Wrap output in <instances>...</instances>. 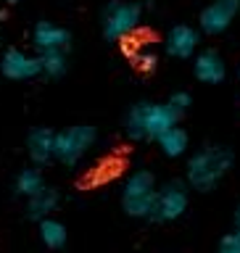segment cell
<instances>
[{
	"label": "cell",
	"instance_id": "1",
	"mask_svg": "<svg viewBox=\"0 0 240 253\" xmlns=\"http://www.w3.org/2000/svg\"><path fill=\"white\" fill-rule=\"evenodd\" d=\"M233 166H235L233 148L219 145V142H209V145H201L195 153L188 156L185 182L195 193H211L233 171Z\"/></svg>",
	"mask_w": 240,
	"mask_h": 253
},
{
	"label": "cell",
	"instance_id": "2",
	"mask_svg": "<svg viewBox=\"0 0 240 253\" xmlns=\"http://www.w3.org/2000/svg\"><path fill=\"white\" fill-rule=\"evenodd\" d=\"M180 119L172 114V108L166 103H153L143 100L127 111L124 116V134L132 142H156L158 134L166 132L172 124H177Z\"/></svg>",
	"mask_w": 240,
	"mask_h": 253
},
{
	"label": "cell",
	"instance_id": "3",
	"mask_svg": "<svg viewBox=\"0 0 240 253\" xmlns=\"http://www.w3.org/2000/svg\"><path fill=\"white\" fill-rule=\"evenodd\" d=\"M158 193V182L153 171L138 169L124 179L122 185V211L130 219H150Z\"/></svg>",
	"mask_w": 240,
	"mask_h": 253
},
{
	"label": "cell",
	"instance_id": "4",
	"mask_svg": "<svg viewBox=\"0 0 240 253\" xmlns=\"http://www.w3.org/2000/svg\"><path fill=\"white\" fill-rule=\"evenodd\" d=\"M143 24V5L132 0H111L100 11V32L108 42L130 40Z\"/></svg>",
	"mask_w": 240,
	"mask_h": 253
},
{
	"label": "cell",
	"instance_id": "5",
	"mask_svg": "<svg viewBox=\"0 0 240 253\" xmlns=\"http://www.w3.org/2000/svg\"><path fill=\"white\" fill-rule=\"evenodd\" d=\"M95 140H98V129L90 124H74L55 132V161L66 169H74L95 148Z\"/></svg>",
	"mask_w": 240,
	"mask_h": 253
},
{
	"label": "cell",
	"instance_id": "6",
	"mask_svg": "<svg viewBox=\"0 0 240 253\" xmlns=\"http://www.w3.org/2000/svg\"><path fill=\"white\" fill-rule=\"evenodd\" d=\"M188 206H190V185L188 182L185 179L164 182V185H158L150 221H156V224H172V221L185 216Z\"/></svg>",
	"mask_w": 240,
	"mask_h": 253
},
{
	"label": "cell",
	"instance_id": "7",
	"mask_svg": "<svg viewBox=\"0 0 240 253\" xmlns=\"http://www.w3.org/2000/svg\"><path fill=\"white\" fill-rule=\"evenodd\" d=\"M238 13H240V0H211L198 13V29L206 37H219L233 27Z\"/></svg>",
	"mask_w": 240,
	"mask_h": 253
},
{
	"label": "cell",
	"instance_id": "8",
	"mask_svg": "<svg viewBox=\"0 0 240 253\" xmlns=\"http://www.w3.org/2000/svg\"><path fill=\"white\" fill-rule=\"evenodd\" d=\"M201 29L190 24H174L164 37V53L177 61H193V55L201 50Z\"/></svg>",
	"mask_w": 240,
	"mask_h": 253
},
{
	"label": "cell",
	"instance_id": "9",
	"mask_svg": "<svg viewBox=\"0 0 240 253\" xmlns=\"http://www.w3.org/2000/svg\"><path fill=\"white\" fill-rule=\"evenodd\" d=\"M0 74L11 82H29L43 74L40 69V55L37 53H24L19 47H8L0 55Z\"/></svg>",
	"mask_w": 240,
	"mask_h": 253
},
{
	"label": "cell",
	"instance_id": "10",
	"mask_svg": "<svg viewBox=\"0 0 240 253\" xmlns=\"http://www.w3.org/2000/svg\"><path fill=\"white\" fill-rule=\"evenodd\" d=\"M193 77L201 84H222L227 79V63L219 50L206 47L193 55Z\"/></svg>",
	"mask_w": 240,
	"mask_h": 253
},
{
	"label": "cell",
	"instance_id": "11",
	"mask_svg": "<svg viewBox=\"0 0 240 253\" xmlns=\"http://www.w3.org/2000/svg\"><path fill=\"white\" fill-rule=\"evenodd\" d=\"M32 47H35V53H48V50H66L69 53L71 32L53 21H37L35 29H32Z\"/></svg>",
	"mask_w": 240,
	"mask_h": 253
},
{
	"label": "cell",
	"instance_id": "12",
	"mask_svg": "<svg viewBox=\"0 0 240 253\" xmlns=\"http://www.w3.org/2000/svg\"><path fill=\"white\" fill-rule=\"evenodd\" d=\"M27 156L35 166H48L55 161V132L48 126H35L27 134Z\"/></svg>",
	"mask_w": 240,
	"mask_h": 253
},
{
	"label": "cell",
	"instance_id": "13",
	"mask_svg": "<svg viewBox=\"0 0 240 253\" xmlns=\"http://www.w3.org/2000/svg\"><path fill=\"white\" fill-rule=\"evenodd\" d=\"M58 203H61L58 190L45 185L43 190H37L35 195L27 198V219L40 221V219H45V216H53V211L58 209Z\"/></svg>",
	"mask_w": 240,
	"mask_h": 253
},
{
	"label": "cell",
	"instance_id": "14",
	"mask_svg": "<svg viewBox=\"0 0 240 253\" xmlns=\"http://www.w3.org/2000/svg\"><path fill=\"white\" fill-rule=\"evenodd\" d=\"M156 145H158V150H161L166 158H182L190 150V134H188L185 126H180V122H177V124H172L166 132L158 134Z\"/></svg>",
	"mask_w": 240,
	"mask_h": 253
},
{
	"label": "cell",
	"instance_id": "15",
	"mask_svg": "<svg viewBox=\"0 0 240 253\" xmlns=\"http://www.w3.org/2000/svg\"><path fill=\"white\" fill-rule=\"evenodd\" d=\"M37 232H40V240H43L45 248L50 251H61L69 240V232H66V224L53 216H45L37 221Z\"/></svg>",
	"mask_w": 240,
	"mask_h": 253
},
{
	"label": "cell",
	"instance_id": "16",
	"mask_svg": "<svg viewBox=\"0 0 240 253\" xmlns=\"http://www.w3.org/2000/svg\"><path fill=\"white\" fill-rule=\"evenodd\" d=\"M43 187H45V177H43V171H40V166H35V164H32L29 169H21L13 179V193L19 198H24V201Z\"/></svg>",
	"mask_w": 240,
	"mask_h": 253
},
{
	"label": "cell",
	"instance_id": "17",
	"mask_svg": "<svg viewBox=\"0 0 240 253\" xmlns=\"http://www.w3.org/2000/svg\"><path fill=\"white\" fill-rule=\"evenodd\" d=\"M37 55H40V69H43L45 77L58 79L66 74V69H69L66 50H48V53H37Z\"/></svg>",
	"mask_w": 240,
	"mask_h": 253
},
{
	"label": "cell",
	"instance_id": "18",
	"mask_svg": "<svg viewBox=\"0 0 240 253\" xmlns=\"http://www.w3.org/2000/svg\"><path fill=\"white\" fill-rule=\"evenodd\" d=\"M127 55H130V61L135 63V69L145 71V74L156 71V66H158V55L150 45H138L135 50H127Z\"/></svg>",
	"mask_w": 240,
	"mask_h": 253
},
{
	"label": "cell",
	"instance_id": "19",
	"mask_svg": "<svg viewBox=\"0 0 240 253\" xmlns=\"http://www.w3.org/2000/svg\"><path fill=\"white\" fill-rule=\"evenodd\" d=\"M166 106L172 108V114L177 119H182L190 111V106H193V95L185 92V90H177V92H172L169 98H166Z\"/></svg>",
	"mask_w": 240,
	"mask_h": 253
},
{
	"label": "cell",
	"instance_id": "20",
	"mask_svg": "<svg viewBox=\"0 0 240 253\" xmlns=\"http://www.w3.org/2000/svg\"><path fill=\"white\" fill-rule=\"evenodd\" d=\"M217 248H219V253H240V227L222 235Z\"/></svg>",
	"mask_w": 240,
	"mask_h": 253
},
{
	"label": "cell",
	"instance_id": "21",
	"mask_svg": "<svg viewBox=\"0 0 240 253\" xmlns=\"http://www.w3.org/2000/svg\"><path fill=\"white\" fill-rule=\"evenodd\" d=\"M233 221H235V227H240V203H238V209H235V216H233Z\"/></svg>",
	"mask_w": 240,
	"mask_h": 253
},
{
	"label": "cell",
	"instance_id": "22",
	"mask_svg": "<svg viewBox=\"0 0 240 253\" xmlns=\"http://www.w3.org/2000/svg\"><path fill=\"white\" fill-rule=\"evenodd\" d=\"M3 3H8V5H16V3H19V0H3Z\"/></svg>",
	"mask_w": 240,
	"mask_h": 253
},
{
	"label": "cell",
	"instance_id": "23",
	"mask_svg": "<svg viewBox=\"0 0 240 253\" xmlns=\"http://www.w3.org/2000/svg\"><path fill=\"white\" fill-rule=\"evenodd\" d=\"M238 79H240V66H238Z\"/></svg>",
	"mask_w": 240,
	"mask_h": 253
}]
</instances>
